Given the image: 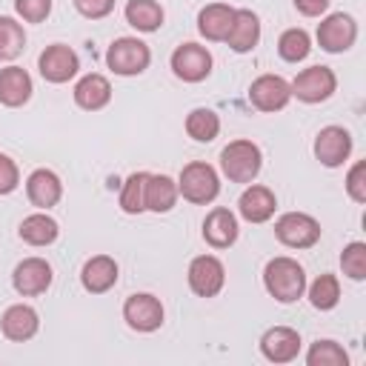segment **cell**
Here are the masks:
<instances>
[{"label": "cell", "instance_id": "obj_1", "mask_svg": "<svg viewBox=\"0 0 366 366\" xmlns=\"http://www.w3.org/2000/svg\"><path fill=\"white\" fill-rule=\"evenodd\" d=\"M263 286L274 300L295 303L306 292V272L292 257H274L263 269Z\"/></svg>", "mask_w": 366, "mask_h": 366}, {"label": "cell", "instance_id": "obj_2", "mask_svg": "<svg viewBox=\"0 0 366 366\" xmlns=\"http://www.w3.org/2000/svg\"><path fill=\"white\" fill-rule=\"evenodd\" d=\"M263 166V154L252 140H232L220 152V169L232 183H252Z\"/></svg>", "mask_w": 366, "mask_h": 366}, {"label": "cell", "instance_id": "obj_3", "mask_svg": "<svg viewBox=\"0 0 366 366\" xmlns=\"http://www.w3.org/2000/svg\"><path fill=\"white\" fill-rule=\"evenodd\" d=\"M177 192L189 203H212L220 192V177L209 163L194 160V163L183 166V172L177 177Z\"/></svg>", "mask_w": 366, "mask_h": 366}, {"label": "cell", "instance_id": "obj_4", "mask_svg": "<svg viewBox=\"0 0 366 366\" xmlns=\"http://www.w3.org/2000/svg\"><path fill=\"white\" fill-rule=\"evenodd\" d=\"M149 60H152V51L137 37H117L109 46V51H106L109 69L114 74H120V77H134V74L146 71L149 69Z\"/></svg>", "mask_w": 366, "mask_h": 366}, {"label": "cell", "instance_id": "obj_5", "mask_svg": "<svg viewBox=\"0 0 366 366\" xmlns=\"http://www.w3.org/2000/svg\"><path fill=\"white\" fill-rule=\"evenodd\" d=\"M274 234L289 249H309L320 240V223L306 212H286L277 217Z\"/></svg>", "mask_w": 366, "mask_h": 366}, {"label": "cell", "instance_id": "obj_6", "mask_svg": "<svg viewBox=\"0 0 366 366\" xmlns=\"http://www.w3.org/2000/svg\"><path fill=\"white\" fill-rule=\"evenodd\" d=\"M289 86H292V94L297 100H303V103H323V100H329L335 94L337 77H335V71L329 66H309Z\"/></svg>", "mask_w": 366, "mask_h": 366}, {"label": "cell", "instance_id": "obj_7", "mask_svg": "<svg viewBox=\"0 0 366 366\" xmlns=\"http://www.w3.org/2000/svg\"><path fill=\"white\" fill-rule=\"evenodd\" d=\"M355 40H357V23H355L352 14L335 11V14L323 17L320 26H317V43L329 54H340V51L352 49Z\"/></svg>", "mask_w": 366, "mask_h": 366}, {"label": "cell", "instance_id": "obj_8", "mask_svg": "<svg viewBox=\"0 0 366 366\" xmlns=\"http://www.w3.org/2000/svg\"><path fill=\"white\" fill-rule=\"evenodd\" d=\"M172 71L186 83H200L212 71V54L206 46L197 43H180L172 51Z\"/></svg>", "mask_w": 366, "mask_h": 366}, {"label": "cell", "instance_id": "obj_9", "mask_svg": "<svg viewBox=\"0 0 366 366\" xmlns=\"http://www.w3.org/2000/svg\"><path fill=\"white\" fill-rule=\"evenodd\" d=\"M123 317L134 332H154L163 326V303L149 292L129 295L123 303Z\"/></svg>", "mask_w": 366, "mask_h": 366}, {"label": "cell", "instance_id": "obj_10", "mask_svg": "<svg viewBox=\"0 0 366 366\" xmlns=\"http://www.w3.org/2000/svg\"><path fill=\"white\" fill-rule=\"evenodd\" d=\"M226 283V269L214 254H200L189 263V289L197 297H214Z\"/></svg>", "mask_w": 366, "mask_h": 366}, {"label": "cell", "instance_id": "obj_11", "mask_svg": "<svg viewBox=\"0 0 366 366\" xmlns=\"http://www.w3.org/2000/svg\"><path fill=\"white\" fill-rule=\"evenodd\" d=\"M249 100L260 112H280L292 100V86L280 74H260L249 86Z\"/></svg>", "mask_w": 366, "mask_h": 366}, {"label": "cell", "instance_id": "obj_12", "mask_svg": "<svg viewBox=\"0 0 366 366\" xmlns=\"http://www.w3.org/2000/svg\"><path fill=\"white\" fill-rule=\"evenodd\" d=\"M37 66H40L43 80H49V83H66V80H71V77L77 74L80 60H77V54H74L69 46L51 43V46L43 49Z\"/></svg>", "mask_w": 366, "mask_h": 366}, {"label": "cell", "instance_id": "obj_13", "mask_svg": "<svg viewBox=\"0 0 366 366\" xmlns=\"http://www.w3.org/2000/svg\"><path fill=\"white\" fill-rule=\"evenodd\" d=\"M352 154V134L343 129V126H326L317 132L315 137V157L329 166V169H337L343 166V160Z\"/></svg>", "mask_w": 366, "mask_h": 366}, {"label": "cell", "instance_id": "obj_14", "mask_svg": "<svg viewBox=\"0 0 366 366\" xmlns=\"http://www.w3.org/2000/svg\"><path fill=\"white\" fill-rule=\"evenodd\" d=\"M11 283H14L17 295H23V297L43 295L51 286V266L43 257H26V260H20L14 266Z\"/></svg>", "mask_w": 366, "mask_h": 366}, {"label": "cell", "instance_id": "obj_15", "mask_svg": "<svg viewBox=\"0 0 366 366\" xmlns=\"http://www.w3.org/2000/svg\"><path fill=\"white\" fill-rule=\"evenodd\" d=\"M260 352L272 363H289L300 352V335L292 326H272L260 337Z\"/></svg>", "mask_w": 366, "mask_h": 366}, {"label": "cell", "instance_id": "obj_16", "mask_svg": "<svg viewBox=\"0 0 366 366\" xmlns=\"http://www.w3.org/2000/svg\"><path fill=\"white\" fill-rule=\"evenodd\" d=\"M80 283L92 295H103L117 283V263L109 254H94L80 269Z\"/></svg>", "mask_w": 366, "mask_h": 366}, {"label": "cell", "instance_id": "obj_17", "mask_svg": "<svg viewBox=\"0 0 366 366\" xmlns=\"http://www.w3.org/2000/svg\"><path fill=\"white\" fill-rule=\"evenodd\" d=\"M274 209H277L274 192L266 189V186H257V183L249 186V189L240 194V200H237V212H240V217L249 220V223H266V220L274 214Z\"/></svg>", "mask_w": 366, "mask_h": 366}, {"label": "cell", "instance_id": "obj_18", "mask_svg": "<svg viewBox=\"0 0 366 366\" xmlns=\"http://www.w3.org/2000/svg\"><path fill=\"white\" fill-rule=\"evenodd\" d=\"M260 40V20L252 9H234V20H232V29L226 34V43L232 51L243 54V51H252Z\"/></svg>", "mask_w": 366, "mask_h": 366}, {"label": "cell", "instance_id": "obj_19", "mask_svg": "<svg viewBox=\"0 0 366 366\" xmlns=\"http://www.w3.org/2000/svg\"><path fill=\"white\" fill-rule=\"evenodd\" d=\"M237 217L229 209H212L203 220V240L212 249H229L237 240Z\"/></svg>", "mask_w": 366, "mask_h": 366}, {"label": "cell", "instance_id": "obj_20", "mask_svg": "<svg viewBox=\"0 0 366 366\" xmlns=\"http://www.w3.org/2000/svg\"><path fill=\"white\" fill-rule=\"evenodd\" d=\"M37 326H40V317H37V312H34L31 306H26V303L9 306V309L3 312V317H0L3 335H6L9 340H17V343L34 337V335H37Z\"/></svg>", "mask_w": 366, "mask_h": 366}, {"label": "cell", "instance_id": "obj_21", "mask_svg": "<svg viewBox=\"0 0 366 366\" xmlns=\"http://www.w3.org/2000/svg\"><path fill=\"white\" fill-rule=\"evenodd\" d=\"M26 194H29L31 206L49 209L63 197V183L51 169H34L26 180Z\"/></svg>", "mask_w": 366, "mask_h": 366}, {"label": "cell", "instance_id": "obj_22", "mask_svg": "<svg viewBox=\"0 0 366 366\" xmlns=\"http://www.w3.org/2000/svg\"><path fill=\"white\" fill-rule=\"evenodd\" d=\"M109 100H112V83H109L103 74L92 71V74H83V77L77 80V86H74V103H77L80 109L97 112V109H103Z\"/></svg>", "mask_w": 366, "mask_h": 366}, {"label": "cell", "instance_id": "obj_23", "mask_svg": "<svg viewBox=\"0 0 366 366\" xmlns=\"http://www.w3.org/2000/svg\"><path fill=\"white\" fill-rule=\"evenodd\" d=\"M232 20H234V9L232 6H226V3H209L197 14V31L206 40H226V34L232 29Z\"/></svg>", "mask_w": 366, "mask_h": 366}, {"label": "cell", "instance_id": "obj_24", "mask_svg": "<svg viewBox=\"0 0 366 366\" xmlns=\"http://www.w3.org/2000/svg\"><path fill=\"white\" fill-rule=\"evenodd\" d=\"M31 97V77L20 66L0 69V103L3 106H23Z\"/></svg>", "mask_w": 366, "mask_h": 366}, {"label": "cell", "instance_id": "obj_25", "mask_svg": "<svg viewBox=\"0 0 366 366\" xmlns=\"http://www.w3.org/2000/svg\"><path fill=\"white\" fill-rule=\"evenodd\" d=\"M177 183L169 174H149L146 177V209L149 212H172L177 203Z\"/></svg>", "mask_w": 366, "mask_h": 366}, {"label": "cell", "instance_id": "obj_26", "mask_svg": "<svg viewBox=\"0 0 366 366\" xmlns=\"http://www.w3.org/2000/svg\"><path fill=\"white\" fill-rule=\"evenodd\" d=\"M57 234H60L57 220L43 214V212H34V214L23 217V223H20V237L29 246H49V243L57 240Z\"/></svg>", "mask_w": 366, "mask_h": 366}, {"label": "cell", "instance_id": "obj_27", "mask_svg": "<svg viewBox=\"0 0 366 366\" xmlns=\"http://www.w3.org/2000/svg\"><path fill=\"white\" fill-rule=\"evenodd\" d=\"M126 23L134 26L137 31H157L163 26V6L157 0H129Z\"/></svg>", "mask_w": 366, "mask_h": 366}, {"label": "cell", "instance_id": "obj_28", "mask_svg": "<svg viewBox=\"0 0 366 366\" xmlns=\"http://www.w3.org/2000/svg\"><path fill=\"white\" fill-rule=\"evenodd\" d=\"M220 132V117L212 109H192L186 117V134L197 143H209L214 140Z\"/></svg>", "mask_w": 366, "mask_h": 366}, {"label": "cell", "instance_id": "obj_29", "mask_svg": "<svg viewBox=\"0 0 366 366\" xmlns=\"http://www.w3.org/2000/svg\"><path fill=\"white\" fill-rule=\"evenodd\" d=\"M146 177H149V172H134V174L126 177L123 192H120V209L126 214L146 212V200H143L146 197Z\"/></svg>", "mask_w": 366, "mask_h": 366}, {"label": "cell", "instance_id": "obj_30", "mask_svg": "<svg viewBox=\"0 0 366 366\" xmlns=\"http://www.w3.org/2000/svg\"><path fill=\"white\" fill-rule=\"evenodd\" d=\"M309 300H312V306L315 309H320V312H329V309H335L337 306V300H340V283H337V277L335 274H320L312 286H309Z\"/></svg>", "mask_w": 366, "mask_h": 366}, {"label": "cell", "instance_id": "obj_31", "mask_svg": "<svg viewBox=\"0 0 366 366\" xmlns=\"http://www.w3.org/2000/svg\"><path fill=\"white\" fill-rule=\"evenodd\" d=\"M26 49V31L14 17H0V60H14Z\"/></svg>", "mask_w": 366, "mask_h": 366}, {"label": "cell", "instance_id": "obj_32", "mask_svg": "<svg viewBox=\"0 0 366 366\" xmlns=\"http://www.w3.org/2000/svg\"><path fill=\"white\" fill-rule=\"evenodd\" d=\"M306 363L309 366H346L349 363V355L335 340H315L312 349L306 352Z\"/></svg>", "mask_w": 366, "mask_h": 366}, {"label": "cell", "instance_id": "obj_33", "mask_svg": "<svg viewBox=\"0 0 366 366\" xmlns=\"http://www.w3.org/2000/svg\"><path fill=\"white\" fill-rule=\"evenodd\" d=\"M309 49H312V40H309V34H306L303 29H286V31L280 34V40H277V54H280L286 63L303 60V57L309 54Z\"/></svg>", "mask_w": 366, "mask_h": 366}, {"label": "cell", "instance_id": "obj_34", "mask_svg": "<svg viewBox=\"0 0 366 366\" xmlns=\"http://www.w3.org/2000/svg\"><path fill=\"white\" fill-rule=\"evenodd\" d=\"M340 266H343V274H349L352 280H363L366 277V243L360 240L349 243L340 254Z\"/></svg>", "mask_w": 366, "mask_h": 366}, {"label": "cell", "instance_id": "obj_35", "mask_svg": "<svg viewBox=\"0 0 366 366\" xmlns=\"http://www.w3.org/2000/svg\"><path fill=\"white\" fill-rule=\"evenodd\" d=\"M346 192L355 203H366V160H357L346 174Z\"/></svg>", "mask_w": 366, "mask_h": 366}, {"label": "cell", "instance_id": "obj_36", "mask_svg": "<svg viewBox=\"0 0 366 366\" xmlns=\"http://www.w3.org/2000/svg\"><path fill=\"white\" fill-rule=\"evenodd\" d=\"M14 11L26 20V23H40L49 17L51 11V0H14Z\"/></svg>", "mask_w": 366, "mask_h": 366}, {"label": "cell", "instance_id": "obj_37", "mask_svg": "<svg viewBox=\"0 0 366 366\" xmlns=\"http://www.w3.org/2000/svg\"><path fill=\"white\" fill-rule=\"evenodd\" d=\"M20 183V172H17V163L0 152V194H11Z\"/></svg>", "mask_w": 366, "mask_h": 366}, {"label": "cell", "instance_id": "obj_38", "mask_svg": "<svg viewBox=\"0 0 366 366\" xmlns=\"http://www.w3.org/2000/svg\"><path fill=\"white\" fill-rule=\"evenodd\" d=\"M74 9H77L83 17H89V20H100V17L112 14L114 0H74Z\"/></svg>", "mask_w": 366, "mask_h": 366}, {"label": "cell", "instance_id": "obj_39", "mask_svg": "<svg viewBox=\"0 0 366 366\" xmlns=\"http://www.w3.org/2000/svg\"><path fill=\"white\" fill-rule=\"evenodd\" d=\"M297 11L306 14V17H320L326 9H329V0H295Z\"/></svg>", "mask_w": 366, "mask_h": 366}]
</instances>
